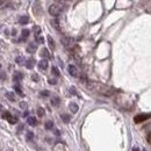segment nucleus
I'll use <instances>...</instances> for the list:
<instances>
[{"mask_svg": "<svg viewBox=\"0 0 151 151\" xmlns=\"http://www.w3.org/2000/svg\"><path fill=\"white\" fill-rule=\"evenodd\" d=\"M44 114H45V111L42 108V107H38L37 108V115L40 117H42V116H44Z\"/></svg>", "mask_w": 151, "mask_h": 151, "instance_id": "23", "label": "nucleus"}, {"mask_svg": "<svg viewBox=\"0 0 151 151\" xmlns=\"http://www.w3.org/2000/svg\"><path fill=\"white\" fill-rule=\"evenodd\" d=\"M6 98H7L9 101H12V102H14V101L17 100V98H15V94H14L13 92H6Z\"/></svg>", "mask_w": 151, "mask_h": 151, "instance_id": "13", "label": "nucleus"}, {"mask_svg": "<svg viewBox=\"0 0 151 151\" xmlns=\"http://www.w3.org/2000/svg\"><path fill=\"white\" fill-rule=\"evenodd\" d=\"M27 123H28L29 126H36V124H37V120H36V117H34V116H28V117H27Z\"/></svg>", "mask_w": 151, "mask_h": 151, "instance_id": "11", "label": "nucleus"}, {"mask_svg": "<svg viewBox=\"0 0 151 151\" xmlns=\"http://www.w3.org/2000/svg\"><path fill=\"white\" fill-rule=\"evenodd\" d=\"M71 42H72V40H71L70 37H63L62 38V43H63L65 47L70 45V44H71Z\"/></svg>", "mask_w": 151, "mask_h": 151, "instance_id": "17", "label": "nucleus"}, {"mask_svg": "<svg viewBox=\"0 0 151 151\" xmlns=\"http://www.w3.org/2000/svg\"><path fill=\"white\" fill-rule=\"evenodd\" d=\"M0 69H1V64H0Z\"/></svg>", "mask_w": 151, "mask_h": 151, "instance_id": "40", "label": "nucleus"}, {"mask_svg": "<svg viewBox=\"0 0 151 151\" xmlns=\"http://www.w3.org/2000/svg\"><path fill=\"white\" fill-rule=\"evenodd\" d=\"M132 151H139L138 148H132Z\"/></svg>", "mask_w": 151, "mask_h": 151, "instance_id": "38", "label": "nucleus"}, {"mask_svg": "<svg viewBox=\"0 0 151 151\" xmlns=\"http://www.w3.org/2000/svg\"><path fill=\"white\" fill-rule=\"evenodd\" d=\"M0 112H2V105L0 104Z\"/></svg>", "mask_w": 151, "mask_h": 151, "instance_id": "39", "label": "nucleus"}, {"mask_svg": "<svg viewBox=\"0 0 151 151\" xmlns=\"http://www.w3.org/2000/svg\"><path fill=\"white\" fill-rule=\"evenodd\" d=\"M33 32H34V34H35V38L40 36V34H41V28L38 27V26H34L33 27Z\"/></svg>", "mask_w": 151, "mask_h": 151, "instance_id": "18", "label": "nucleus"}, {"mask_svg": "<svg viewBox=\"0 0 151 151\" xmlns=\"http://www.w3.org/2000/svg\"><path fill=\"white\" fill-rule=\"evenodd\" d=\"M38 68L41 70H47L48 69V60L47 59H42L38 62Z\"/></svg>", "mask_w": 151, "mask_h": 151, "instance_id": "10", "label": "nucleus"}, {"mask_svg": "<svg viewBox=\"0 0 151 151\" xmlns=\"http://www.w3.org/2000/svg\"><path fill=\"white\" fill-rule=\"evenodd\" d=\"M62 120H63L65 123H69L70 120H71V115H69V114H63V115H62Z\"/></svg>", "mask_w": 151, "mask_h": 151, "instance_id": "19", "label": "nucleus"}, {"mask_svg": "<svg viewBox=\"0 0 151 151\" xmlns=\"http://www.w3.org/2000/svg\"><path fill=\"white\" fill-rule=\"evenodd\" d=\"M8 122H9V123H12V124H15V123L18 122V119H17L15 116H11V117L8 119Z\"/></svg>", "mask_w": 151, "mask_h": 151, "instance_id": "27", "label": "nucleus"}, {"mask_svg": "<svg viewBox=\"0 0 151 151\" xmlns=\"http://www.w3.org/2000/svg\"><path fill=\"white\" fill-rule=\"evenodd\" d=\"M69 108L71 109V112H72V113H77L79 107H78V105H77V104H75V102H71V104L69 105Z\"/></svg>", "mask_w": 151, "mask_h": 151, "instance_id": "15", "label": "nucleus"}, {"mask_svg": "<svg viewBox=\"0 0 151 151\" xmlns=\"http://www.w3.org/2000/svg\"><path fill=\"white\" fill-rule=\"evenodd\" d=\"M11 116H12V115H11V113H9V112H6V113H2V115H1V117H2L4 120H7V121H8V119H9Z\"/></svg>", "mask_w": 151, "mask_h": 151, "instance_id": "26", "label": "nucleus"}, {"mask_svg": "<svg viewBox=\"0 0 151 151\" xmlns=\"http://www.w3.org/2000/svg\"><path fill=\"white\" fill-rule=\"evenodd\" d=\"M15 62L19 64V65H22L23 64V62H24V58L22 56H19V57H17V59H15Z\"/></svg>", "mask_w": 151, "mask_h": 151, "instance_id": "25", "label": "nucleus"}, {"mask_svg": "<svg viewBox=\"0 0 151 151\" xmlns=\"http://www.w3.org/2000/svg\"><path fill=\"white\" fill-rule=\"evenodd\" d=\"M0 79H2V80H5V79H6V73H5V72H2V71H0Z\"/></svg>", "mask_w": 151, "mask_h": 151, "instance_id": "34", "label": "nucleus"}, {"mask_svg": "<svg viewBox=\"0 0 151 151\" xmlns=\"http://www.w3.org/2000/svg\"><path fill=\"white\" fill-rule=\"evenodd\" d=\"M147 139H148V143H150V132L148 134V136H147Z\"/></svg>", "mask_w": 151, "mask_h": 151, "instance_id": "37", "label": "nucleus"}, {"mask_svg": "<svg viewBox=\"0 0 151 151\" xmlns=\"http://www.w3.org/2000/svg\"><path fill=\"white\" fill-rule=\"evenodd\" d=\"M29 22V18L27 15H22L19 18V23L20 24H27Z\"/></svg>", "mask_w": 151, "mask_h": 151, "instance_id": "12", "label": "nucleus"}, {"mask_svg": "<svg viewBox=\"0 0 151 151\" xmlns=\"http://www.w3.org/2000/svg\"><path fill=\"white\" fill-rule=\"evenodd\" d=\"M99 86H100V84H99V83H96V81H93V80H88V81L86 83V87H87L88 90H91V91H95V90H98V88H99Z\"/></svg>", "mask_w": 151, "mask_h": 151, "instance_id": "4", "label": "nucleus"}, {"mask_svg": "<svg viewBox=\"0 0 151 151\" xmlns=\"http://www.w3.org/2000/svg\"><path fill=\"white\" fill-rule=\"evenodd\" d=\"M32 79L35 81V83H37V81H40V77H38L37 73H34V75L32 76Z\"/></svg>", "mask_w": 151, "mask_h": 151, "instance_id": "29", "label": "nucleus"}, {"mask_svg": "<svg viewBox=\"0 0 151 151\" xmlns=\"http://www.w3.org/2000/svg\"><path fill=\"white\" fill-rule=\"evenodd\" d=\"M33 138H34V134H33L32 132H27V139H29V141H30V139H33Z\"/></svg>", "mask_w": 151, "mask_h": 151, "instance_id": "30", "label": "nucleus"}, {"mask_svg": "<svg viewBox=\"0 0 151 151\" xmlns=\"http://www.w3.org/2000/svg\"><path fill=\"white\" fill-rule=\"evenodd\" d=\"M36 42L37 43H44V38L42 37V36H37L36 37Z\"/></svg>", "mask_w": 151, "mask_h": 151, "instance_id": "31", "label": "nucleus"}, {"mask_svg": "<svg viewBox=\"0 0 151 151\" xmlns=\"http://www.w3.org/2000/svg\"><path fill=\"white\" fill-rule=\"evenodd\" d=\"M40 55L43 57V59H45V58H51V54L49 52V50H48L47 48H43V49L41 50Z\"/></svg>", "mask_w": 151, "mask_h": 151, "instance_id": "9", "label": "nucleus"}, {"mask_svg": "<svg viewBox=\"0 0 151 151\" xmlns=\"http://www.w3.org/2000/svg\"><path fill=\"white\" fill-rule=\"evenodd\" d=\"M68 71H69V73L72 76V77H77V76H78V69H77L76 65L70 64V65L68 66Z\"/></svg>", "mask_w": 151, "mask_h": 151, "instance_id": "6", "label": "nucleus"}, {"mask_svg": "<svg viewBox=\"0 0 151 151\" xmlns=\"http://www.w3.org/2000/svg\"><path fill=\"white\" fill-rule=\"evenodd\" d=\"M48 43H49V47H50V49H52V50H55V48H56V44H55V41L52 40V37L49 35L48 36Z\"/></svg>", "mask_w": 151, "mask_h": 151, "instance_id": "14", "label": "nucleus"}, {"mask_svg": "<svg viewBox=\"0 0 151 151\" xmlns=\"http://www.w3.org/2000/svg\"><path fill=\"white\" fill-rule=\"evenodd\" d=\"M70 93H72V94H76V88L73 87V86L70 88Z\"/></svg>", "mask_w": 151, "mask_h": 151, "instance_id": "35", "label": "nucleus"}, {"mask_svg": "<svg viewBox=\"0 0 151 151\" xmlns=\"http://www.w3.org/2000/svg\"><path fill=\"white\" fill-rule=\"evenodd\" d=\"M20 106H21L22 108H27V104H26V102H21Z\"/></svg>", "mask_w": 151, "mask_h": 151, "instance_id": "36", "label": "nucleus"}, {"mask_svg": "<svg viewBox=\"0 0 151 151\" xmlns=\"http://www.w3.org/2000/svg\"><path fill=\"white\" fill-rule=\"evenodd\" d=\"M59 102H60V99H59L58 96H54V98L51 99V105H52V106H58Z\"/></svg>", "mask_w": 151, "mask_h": 151, "instance_id": "20", "label": "nucleus"}, {"mask_svg": "<svg viewBox=\"0 0 151 151\" xmlns=\"http://www.w3.org/2000/svg\"><path fill=\"white\" fill-rule=\"evenodd\" d=\"M35 64H36V60H35V58H33V57L28 58L27 62H24V65H26L27 69H33V68L35 66Z\"/></svg>", "mask_w": 151, "mask_h": 151, "instance_id": "5", "label": "nucleus"}, {"mask_svg": "<svg viewBox=\"0 0 151 151\" xmlns=\"http://www.w3.org/2000/svg\"><path fill=\"white\" fill-rule=\"evenodd\" d=\"M21 40H24V38H27L28 36H29V30L28 29H23L22 32H21Z\"/></svg>", "mask_w": 151, "mask_h": 151, "instance_id": "22", "label": "nucleus"}, {"mask_svg": "<svg viewBox=\"0 0 151 151\" xmlns=\"http://www.w3.org/2000/svg\"><path fill=\"white\" fill-rule=\"evenodd\" d=\"M49 13H50V15H52V17H58V15L62 13V7L58 6L57 4H52V5L49 7Z\"/></svg>", "mask_w": 151, "mask_h": 151, "instance_id": "2", "label": "nucleus"}, {"mask_svg": "<svg viewBox=\"0 0 151 151\" xmlns=\"http://www.w3.org/2000/svg\"><path fill=\"white\" fill-rule=\"evenodd\" d=\"M44 126H45V129H47V130H51V129L54 128V123H52V121H47Z\"/></svg>", "mask_w": 151, "mask_h": 151, "instance_id": "21", "label": "nucleus"}, {"mask_svg": "<svg viewBox=\"0 0 151 151\" xmlns=\"http://www.w3.org/2000/svg\"><path fill=\"white\" fill-rule=\"evenodd\" d=\"M98 92H99L100 94L105 95V96H111V95H113L114 90L112 87H107V86L100 84V86H99V88H98Z\"/></svg>", "mask_w": 151, "mask_h": 151, "instance_id": "1", "label": "nucleus"}, {"mask_svg": "<svg viewBox=\"0 0 151 151\" xmlns=\"http://www.w3.org/2000/svg\"><path fill=\"white\" fill-rule=\"evenodd\" d=\"M51 71H52V73L55 76H57V77H59L60 76V72L58 71V69H57L56 66H52V69H51Z\"/></svg>", "mask_w": 151, "mask_h": 151, "instance_id": "28", "label": "nucleus"}, {"mask_svg": "<svg viewBox=\"0 0 151 151\" xmlns=\"http://www.w3.org/2000/svg\"><path fill=\"white\" fill-rule=\"evenodd\" d=\"M14 90H15V93L17 94H19L20 96H23V92H22V88H21V86L20 85H14Z\"/></svg>", "mask_w": 151, "mask_h": 151, "instance_id": "16", "label": "nucleus"}, {"mask_svg": "<svg viewBox=\"0 0 151 151\" xmlns=\"http://www.w3.org/2000/svg\"><path fill=\"white\" fill-rule=\"evenodd\" d=\"M41 95H42V96H49V95H50V92H49V91H42V92H41Z\"/></svg>", "mask_w": 151, "mask_h": 151, "instance_id": "32", "label": "nucleus"}, {"mask_svg": "<svg viewBox=\"0 0 151 151\" xmlns=\"http://www.w3.org/2000/svg\"><path fill=\"white\" fill-rule=\"evenodd\" d=\"M49 84H51V85H56L57 80L56 79H54V78H50V79H49Z\"/></svg>", "mask_w": 151, "mask_h": 151, "instance_id": "33", "label": "nucleus"}, {"mask_svg": "<svg viewBox=\"0 0 151 151\" xmlns=\"http://www.w3.org/2000/svg\"><path fill=\"white\" fill-rule=\"evenodd\" d=\"M13 79H14V81L20 83V81L23 79V73H22V72H20V71H15V72H14V75H13Z\"/></svg>", "mask_w": 151, "mask_h": 151, "instance_id": "8", "label": "nucleus"}, {"mask_svg": "<svg viewBox=\"0 0 151 151\" xmlns=\"http://www.w3.org/2000/svg\"><path fill=\"white\" fill-rule=\"evenodd\" d=\"M36 50H37V45L35 43H28V45H27V52L34 54Z\"/></svg>", "mask_w": 151, "mask_h": 151, "instance_id": "7", "label": "nucleus"}, {"mask_svg": "<svg viewBox=\"0 0 151 151\" xmlns=\"http://www.w3.org/2000/svg\"><path fill=\"white\" fill-rule=\"evenodd\" d=\"M51 24H52L56 29L59 30V21H58V20H51Z\"/></svg>", "mask_w": 151, "mask_h": 151, "instance_id": "24", "label": "nucleus"}, {"mask_svg": "<svg viewBox=\"0 0 151 151\" xmlns=\"http://www.w3.org/2000/svg\"><path fill=\"white\" fill-rule=\"evenodd\" d=\"M150 117V114H138V115H136L135 116V119H134V121L136 122V123H141V122H143V121H145V120H148Z\"/></svg>", "mask_w": 151, "mask_h": 151, "instance_id": "3", "label": "nucleus"}]
</instances>
